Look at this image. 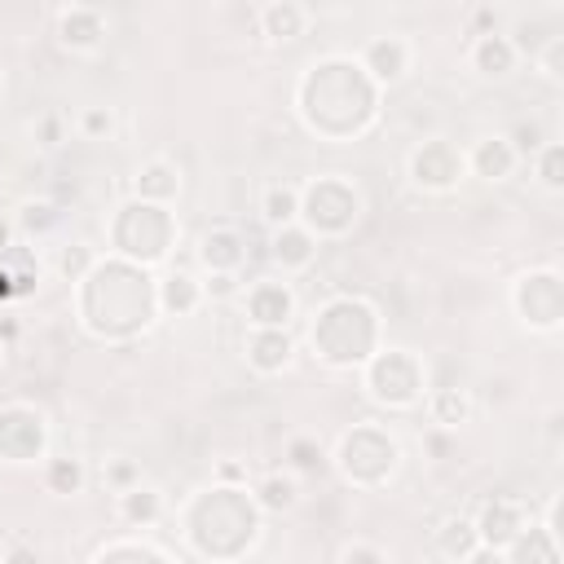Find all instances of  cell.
I'll use <instances>...</instances> for the list:
<instances>
[{
	"label": "cell",
	"mask_w": 564,
	"mask_h": 564,
	"mask_svg": "<svg viewBox=\"0 0 564 564\" xmlns=\"http://www.w3.org/2000/svg\"><path fill=\"white\" fill-rule=\"evenodd\" d=\"M463 167H467V163H463V150H454L445 137H432V141L414 145L410 159H405L410 181H414L419 189H427V194L454 189V185L463 181Z\"/></svg>",
	"instance_id": "obj_1"
},
{
	"label": "cell",
	"mask_w": 564,
	"mask_h": 564,
	"mask_svg": "<svg viewBox=\"0 0 564 564\" xmlns=\"http://www.w3.org/2000/svg\"><path fill=\"white\" fill-rule=\"evenodd\" d=\"M471 529H476L480 546L507 551V546L529 529L524 502H516V498H489V502L480 507V516H471Z\"/></svg>",
	"instance_id": "obj_2"
},
{
	"label": "cell",
	"mask_w": 564,
	"mask_h": 564,
	"mask_svg": "<svg viewBox=\"0 0 564 564\" xmlns=\"http://www.w3.org/2000/svg\"><path fill=\"white\" fill-rule=\"evenodd\" d=\"M414 66V44L405 35H375L366 48H361V70L375 75V84H401Z\"/></svg>",
	"instance_id": "obj_3"
},
{
	"label": "cell",
	"mask_w": 564,
	"mask_h": 564,
	"mask_svg": "<svg viewBox=\"0 0 564 564\" xmlns=\"http://www.w3.org/2000/svg\"><path fill=\"white\" fill-rule=\"evenodd\" d=\"M467 66H471L480 79H507V75L520 66L516 40L502 35V31H476L471 44H467Z\"/></svg>",
	"instance_id": "obj_4"
},
{
	"label": "cell",
	"mask_w": 564,
	"mask_h": 564,
	"mask_svg": "<svg viewBox=\"0 0 564 564\" xmlns=\"http://www.w3.org/2000/svg\"><path fill=\"white\" fill-rule=\"evenodd\" d=\"M242 308H247V322H251V326L282 330V326H286V317L295 313V295H291V286H286V282L264 278V282H251V286H247Z\"/></svg>",
	"instance_id": "obj_5"
},
{
	"label": "cell",
	"mask_w": 564,
	"mask_h": 564,
	"mask_svg": "<svg viewBox=\"0 0 564 564\" xmlns=\"http://www.w3.org/2000/svg\"><path fill=\"white\" fill-rule=\"evenodd\" d=\"M106 35V18L93 4H66L57 9V44L70 53H97Z\"/></svg>",
	"instance_id": "obj_6"
},
{
	"label": "cell",
	"mask_w": 564,
	"mask_h": 564,
	"mask_svg": "<svg viewBox=\"0 0 564 564\" xmlns=\"http://www.w3.org/2000/svg\"><path fill=\"white\" fill-rule=\"evenodd\" d=\"M242 352H247V366H251V370H260V375H278V370L291 366V357H295V339H291L286 330L251 326Z\"/></svg>",
	"instance_id": "obj_7"
},
{
	"label": "cell",
	"mask_w": 564,
	"mask_h": 564,
	"mask_svg": "<svg viewBox=\"0 0 564 564\" xmlns=\"http://www.w3.org/2000/svg\"><path fill=\"white\" fill-rule=\"evenodd\" d=\"M463 163H467L480 181H507V176H516V167H520V150H516L507 137H480V141L463 154Z\"/></svg>",
	"instance_id": "obj_8"
},
{
	"label": "cell",
	"mask_w": 564,
	"mask_h": 564,
	"mask_svg": "<svg viewBox=\"0 0 564 564\" xmlns=\"http://www.w3.org/2000/svg\"><path fill=\"white\" fill-rule=\"evenodd\" d=\"M132 194H137L145 207H163V203H172V198L181 194V167H176L172 159H163V154L145 159V163L137 167Z\"/></svg>",
	"instance_id": "obj_9"
},
{
	"label": "cell",
	"mask_w": 564,
	"mask_h": 564,
	"mask_svg": "<svg viewBox=\"0 0 564 564\" xmlns=\"http://www.w3.org/2000/svg\"><path fill=\"white\" fill-rule=\"evenodd\" d=\"M308 18H313V13H308V4H300V0H269V4L256 9L260 35L273 40V44H286V40L304 35V31H308Z\"/></svg>",
	"instance_id": "obj_10"
},
{
	"label": "cell",
	"mask_w": 564,
	"mask_h": 564,
	"mask_svg": "<svg viewBox=\"0 0 564 564\" xmlns=\"http://www.w3.org/2000/svg\"><path fill=\"white\" fill-rule=\"evenodd\" d=\"M269 260H273L282 273H304V269L317 260V238H313L304 225L273 229V238H269Z\"/></svg>",
	"instance_id": "obj_11"
},
{
	"label": "cell",
	"mask_w": 564,
	"mask_h": 564,
	"mask_svg": "<svg viewBox=\"0 0 564 564\" xmlns=\"http://www.w3.org/2000/svg\"><path fill=\"white\" fill-rule=\"evenodd\" d=\"M154 300H159V313H167V317H189V313L203 304V282H198L194 273L172 269V273L159 282Z\"/></svg>",
	"instance_id": "obj_12"
},
{
	"label": "cell",
	"mask_w": 564,
	"mask_h": 564,
	"mask_svg": "<svg viewBox=\"0 0 564 564\" xmlns=\"http://www.w3.org/2000/svg\"><path fill=\"white\" fill-rule=\"evenodd\" d=\"M260 220L269 229H286V225H300V185L291 181H269L260 189Z\"/></svg>",
	"instance_id": "obj_13"
},
{
	"label": "cell",
	"mask_w": 564,
	"mask_h": 564,
	"mask_svg": "<svg viewBox=\"0 0 564 564\" xmlns=\"http://www.w3.org/2000/svg\"><path fill=\"white\" fill-rule=\"evenodd\" d=\"M115 511H119V520H128V524H154V520L163 516V494L141 480L137 489L115 494Z\"/></svg>",
	"instance_id": "obj_14"
},
{
	"label": "cell",
	"mask_w": 564,
	"mask_h": 564,
	"mask_svg": "<svg viewBox=\"0 0 564 564\" xmlns=\"http://www.w3.org/2000/svg\"><path fill=\"white\" fill-rule=\"evenodd\" d=\"M427 410H432V423L441 432H454V427H463L471 419V397L463 388H436L427 397Z\"/></svg>",
	"instance_id": "obj_15"
},
{
	"label": "cell",
	"mask_w": 564,
	"mask_h": 564,
	"mask_svg": "<svg viewBox=\"0 0 564 564\" xmlns=\"http://www.w3.org/2000/svg\"><path fill=\"white\" fill-rule=\"evenodd\" d=\"M256 502H260L264 511H291V507H300V485H295V476H291V471H269V476H260V480H256Z\"/></svg>",
	"instance_id": "obj_16"
},
{
	"label": "cell",
	"mask_w": 564,
	"mask_h": 564,
	"mask_svg": "<svg viewBox=\"0 0 564 564\" xmlns=\"http://www.w3.org/2000/svg\"><path fill=\"white\" fill-rule=\"evenodd\" d=\"M476 546H480V538H476V529H471L467 516H449V520L436 529V551H441L445 560H458V564H463Z\"/></svg>",
	"instance_id": "obj_17"
},
{
	"label": "cell",
	"mask_w": 564,
	"mask_h": 564,
	"mask_svg": "<svg viewBox=\"0 0 564 564\" xmlns=\"http://www.w3.org/2000/svg\"><path fill=\"white\" fill-rule=\"evenodd\" d=\"M84 463L79 458H53L48 467H44V485H48V494H57V498H70V494H79L84 489Z\"/></svg>",
	"instance_id": "obj_18"
},
{
	"label": "cell",
	"mask_w": 564,
	"mask_h": 564,
	"mask_svg": "<svg viewBox=\"0 0 564 564\" xmlns=\"http://www.w3.org/2000/svg\"><path fill=\"white\" fill-rule=\"evenodd\" d=\"M115 110L110 106H84L79 115H75V132L84 137V141H110L115 137Z\"/></svg>",
	"instance_id": "obj_19"
},
{
	"label": "cell",
	"mask_w": 564,
	"mask_h": 564,
	"mask_svg": "<svg viewBox=\"0 0 564 564\" xmlns=\"http://www.w3.org/2000/svg\"><path fill=\"white\" fill-rule=\"evenodd\" d=\"M533 172H538V181L555 194V189H564V145L560 141H546L538 154H533Z\"/></svg>",
	"instance_id": "obj_20"
},
{
	"label": "cell",
	"mask_w": 564,
	"mask_h": 564,
	"mask_svg": "<svg viewBox=\"0 0 564 564\" xmlns=\"http://www.w3.org/2000/svg\"><path fill=\"white\" fill-rule=\"evenodd\" d=\"M101 480L110 485V494H128V489H137V485H141V467H137L132 458L115 454V458H106V463H101Z\"/></svg>",
	"instance_id": "obj_21"
},
{
	"label": "cell",
	"mask_w": 564,
	"mask_h": 564,
	"mask_svg": "<svg viewBox=\"0 0 564 564\" xmlns=\"http://www.w3.org/2000/svg\"><path fill=\"white\" fill-rule=\"evenodd\" d=\"M31 137H35V145H44V150L62 145V137H66V115H62V110L35 115V119H31Z\"/></svg>",
	"instance_id": "obj_22"
},
{
	"label": "cell",
	"mask_w": 564,
	"mask_h": 564,
	"mask_svg": "<svg viewBox=\"0 0 564 564\" xmlns=\"http://www.w3.org/2000/svg\"><path fill=\"white\" fill-rule=\"evenodd\" d=\"M339 564H388V555H383L375 542L352 538V542H344V546H339Z\"/></svg>",
	"instance_id": "obj_23"
},
{
	"label": "cell",
	"mask_w": 564,
	"mask_h": 564,
	"mask_svg": "<svg viewBox=\"0 0 564 564\" xmlns=\"http://www.w3.org/2000/svg\"><path fill=\"white\" fill-rule=\"evenodd\" d=\"M57 269H62V278L79 282V278H84V269H93V251H88L84 242H75V247H66V251H62Z\"/></svg>",
	"instance_id": "obj_24"
},
{
	"label": "cell",
	"mask_w": 564,
	"mask_h": 564,
	"mask_svg": "<svg viewBox=\"0 0 564 564\" xmlns=\"http://www.w3.org/2000/svg\"><path fill=\"white\" fill-rule=\"evenodd\" d=\"M22 225L26 229H48V225H57V212L48 203H22Z\"/></svg>",
	"instance_id": "obj_25"
},
{
	"label": "cell",
	"mask_w": 564,
	"mask_h": 564,
	"mask_svg": "<svg viewBox=\"0 0 564 564\" xmlns=\"http://www.w3.org/2000/svg\"><path fill=\"white\" fill-rule=\"evenodd\" d=\"M234 291H238L234 273H207V282H203V300H229Z\"/></svg>",
	"instance_id": "obj_26"
},
{
	"label": "cell",
	"mask_w": 564,
	"mask_h": 564,
	"mask_svg": "<svg viewBox=\"0 0 564 564\" xmlns=\"http://www.w3.org/2000/svg\"><path fill=\"white\" fill-rule=\"evenodd\" d=\"M463 564H507V555H502V551H494V546H476Z\"/></svg>",
	"instance_id": "obj_27"
},
{
	"label": "cell",
	"mask_w": 564,
	"mask_h": 564,
	"mask_svg": "<svg viewBox=\"0 0 564 564\" xmlns=\"http://www.w3.org/2000/svg\"><path fill=\"white\" fill-rule=\"evenodd\" d=\"M4 564H31V551H26V546H13V551L4 555Z\"/></svg>",
	"instance_id": "obj_28"
},
{
	"label": "cell",
	"mask_w": 564,
	"mask_h": 564,
	"mask_svg": "<svg viewBox=\"0 0 564 564\" xmlns=\"http://www.w3.org/2000/svg\"><path fill=\"white\" fill-rule=\"evenodd\" d=\"M220 476H225V480H238V476H242V467H238V463H220Z\"/></svg>",
	"instance_id": "obj_29"
},
{
	"label": "cell",
	"mask_w": 564,
	"mask_h": 564,
	"mask_svg": "<svg viewBox=\"0 0 564 564\" xmlns=\"http://www.w3.org/2000/svg\"><path fill=\"white\" fill-rule=\"evenodd\" d=\"M0 93H4V62H0Z\"/></svg>",
	"instance_id": "obj_30"
},
{
	"label": "cell",
	"mask_w": 564,
	"mask_h": 564,
	"mask_svg": "<svg viewBox=\"0 0 564 564\" xmlns=\"http://www.w3.org/2000/svg\"><path fill=\"white\" fill-rule=\"evenodd\" d=\"M0 564H4V542H0Z\"/></svg>",
	"instance_id": "obj_31"
}]
</instances>
